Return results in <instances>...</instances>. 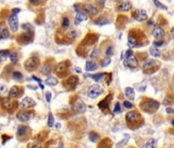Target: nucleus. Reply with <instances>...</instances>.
Returning a JSON list of instances; mask_svg holds the SVG:
<instances>
[{
  "mask_svg": "<svg viewBox=\"0 0 174 148\" xmlns=\"http://www.w3.org/2000/svg\"><path fill=\"white\" fill-rule=\"evenodd\" d=\"M0 104L4 110H6L8 113H12L15 109L19 106V103L15 99L9 98V97H6V98H2L0 100Z\"/></svg>",
  "mask_w": 174,
  "mask_h": 148,
  "instance_id": "nucleus-1",
  "label": "nucleus"
},
{
  "mask_svg": "<svg viewBox=\"0 0 174 148\" xmlns=\"http://www.w3.org/2000/svg\"><path fill=\"white\" fill-rule=\"evenodd\" d=\"M70 66H71V62L69 60H65V61H61V63H59L55 66L54 71L57 74V76L61 77V78H64V77H66L67 73L69 71Z\"/></svg>",
  "mask_w": 174,
  "mask_h": 148,
  "instance_id": "nucleus-2",
  "label": "nucleus"
},
{
  "mask_svg": "<svg viewBox=\"0 0 174 148\" xmlns=\"http://www.w3.org/2000/svg\"><path fill=\"white\" fill-rule=\"evenodd\" d=\"M40 65V59L36 56H32V57L28 58L24 63L25 69L29 72H32L37 70V68L39 67Z\"/></svg>",
  "mask_w": 174,
  "mask_h": 148,
  "instance_id": "nucleus-3",
  "label": "nucleus"
},
{
  "mask_svg": "<svg viewBox=\"0 0 174 148\" xmlns=\"http://www.w3.org/2000/svg\"><path fill=\"white\" fill-rule=\"evenodd\" d=\"M160 106V103L156 100H153V99H147L141 103V108L145 111V112H150L153 113L157 110Z\"/></svg>",
  "mask_w": 174,
  "mask_h": 148,
  "instance_id": "nucleus-4",
  "label": "nucleus"
},
{
  "mask_svg": "<svg viewBox=\"0 0 174 148\" xmlns=\"http://www.w3.org/2000/svg\"><path fill=\"white\" fill-rule=\"evenodd\" d=\"M33 38H34V32H33L32 29H28L26 30V32L21 33L19 36L17 37V41L21 44H27L32 41Z\"/></svg>",
  "mask_w": 174,
  "mask_h": 148,
  "instance_id": "nucleus-5",
  "label": "nucleus"
},
{
  "mask_svg": "<svg viewBox=\"0 0 174 148\" xmlns=\"http://www.w3.org/2000/svg\"><path fill=\"white\" fill-rule=\"evenodd\" d=\"M79 83V78L77 75H71L67 79H65L63 82V85L67 91H74L76 89L77 84Z\"/></svg>",
  "mask_w": 174,
  "mask_h": 148,
  "instance_id": "nucleus-6",
  "label": "nucleus"
},
{
  "mask_svg": "<svg viewBox=\"0 0 174 148\" xmlns=\"http://www.w3.org/2000/svg\"><path fill=\"white\" fill-rule=\"evenodd\" d=\"M30 135H31V128L28 126H25V124H21V126H17V138L19 140L23 141L25 139H29Z\"/></svg>",
  "mask_w": 174,
  "mask_h": 148,
  "instance_id": "nucleus-7",
  "label": "nucleus"
},
{
  "mask_svg": "<svg viewBox=\"0 0 174 148\" xmlns=\"http://www.w3.org/2000/svg\"><path fill=\"white\" fill-rule=\"evenodd\" d=\"M103 93V87L98 85V84H93V85L89 86L88 91H87V96L91 99H96L99 96H101Z\"/></svg>",
  "mask_w": 174,
  "mask_h": 148,
  "instance_id": "nucleus-8",
  "label": "nucleus"
},
{
  "mask_svg": "<svg viewBox=\"0 0 174 148\" xmlns=\"http://www.w3.org/2000/svg\"><path fill=\"white\" fill-rule=\"evenodd\" d=\"M54 60L53 59H48L44 62V64L41 68V73L43 75H49L52 71L54 70Z\"/></svg>",
  "mask_w": 174,
  "mask_h": 148,
  "instance_id": "nucleus-9",
  "label": "nucleus"
},
{
  "mask_svg": "<svg viewBox=\"0 0 174 148\" xmlns=\"http://www.w3.org/2000/svg\"><path fill=\"white\" fill-rule=\"evenodd\" d=\"M24 94V87L21 85H13L11 89H9V93H8V97L12 99H17L20 98Z\"/></svg>",
  "mask_w": 174,
  "mask_h": 148,
  "instance_id": "nucleus-10",
  "label": "nucleus"
},
{
  "mask_svg": "<svg viewBox=\"0 0 174 148\" xmlns=\"http://www.w3.org/2000/svg\"><path fill=\"white\" fill-rule=\"evenodd\" d=\"M35 105H36L35 101L32 98H30V97H25L20 103V106L21 108H22V110H30V109H32Z\"/></svg>",
  "mask_w": 174,
  "mask_h": 148,
  "instance_id": "nucleus-11",
  "label": "nucleus"
},
{
  "mask_svg": "<svg viewBox=\"0 0 174 148\" xmlns=\"http://www.w3.org/2000/svg\"><path fill=\"white\" fill-rule=\"evenodd\" d=\"M125 119L128 124H131V123L133 124V123L137 122L140 119V114L138 113L137 111H130V112H128V113L126 114Z\"/></svg>",
  "mask_w": 174,
  "mask_h": 148,
  "instance_id": "nucleus-12",
  "label": "nucleus"
},
{
  "mask_svg": "<svg viewBox=\"0 0 174 148\" xmlns=\"http://www.w3.org/2000/svg\"><path fill=\"white\" fill-rule=\"evenodd\" d=\"M32 117V112L30 110H21L17 113V118L22 122L29 121Z\"/></svg>",
  "mask_w": 174,
  "mask_h": 148,
  "instance_id": "nucleus-13",
  "label": "nucleus"
},
{
  "mask_svg": "<svg viewBox=\"0 0 174 148\" xmlns=\"http://www.w3.org/2000/svg\"><path fill=\"white\" fill-rule=\"evenodd\" d=\"M138 41H139L138 34H135L132 31H130V34L128 36V46L129 47L138 46Z\"/></svg>",
  "mask_w": 174,
  "mask_h": 148,
  "instance_id": "nucleus-14",
  "label": "nucleus"
},
{
  "mask_svg": "<svg viewBox=\"0 0 174 148\" xmlns=\"http://www.w3.org/2000/svg\"><path fill=\"white\" fill-rule=\"evenodd\" d=\"M8 24H9V28L12 32H17L19 29V19H17V15H11L8 19Z\"/></svg>",
  "mask_w": 174,
  "mask_h": 148,
  "instance_id": "nucleus-15",
  "label": "nucleus"
},
{
  "mask_svg": "<svg viewBox=\"0 0 174 148\" xmlns=\"http://www.w3.org/2000/svg\"><path fill=\"white\" fill-rule=\"evenodd\" d=\"M132 15H133V19H134V20H136L137 22H143V21H145L147 19V12H145L143 9L135 10V11L133 12Z\"/></svg>",
  "mask_w": 174,
  "mask_h": 148,
  "instance_id": "nucleus-16",
  "label": "nucleus"
},
{
  "mask_svg": "<svg viewBox=\"0 0 174 148\" xmlns=\"http://www.w3.org/2000/svg\"><path fill=\"white\" fill-rule=\"evenodd\" d=\"M112 98H113V96H112V95H109V96L105 97L103 100H101V101L97 104L98 108L101 109V110H103V111H105V109H108L109 108V105H110L111 100H112Z\"/></svg>",
  "mask_w": 174,
  "mask_h": 148,
  "instance_id": "nucleus-17",
  "label": "nucleus"
},
{
  "mask_svg": "<svg viewBox=\"0 0 174 148\" xmlns=\"http://www.w3.org/2000/svg\"><path fill=\"white\" fill-rule=\"evenodd\" d=\"M82 10L88 13L90 15H95L97 13L98 9L94 6V5H91V4H83L82 5Z\"/></svg>",
  "mask_w": 174,
  "mask_h": 148,
  "instance_id": "nucleus-18",
  "label": "nucleus"
},
{
  "mask_svg": "<svg viewBox=\"0 0 174 148\" xmlns=\"http://www.w3.org/2000/svg\"><path fill=\"white\" fill-rule=\"evenodd\" d=\"M124 65L126 67H130V68H136L138 65V62L136 60V58H134L133 56L128 57L126 59H124Z\"/></svg>",
  "mask_w": 174,
  "mask_h": 148,
  "instance_id": "nucleus-19",
  "label": "nucleus"
},
{
  "mask_svg": "<svg viewBox=\"0 0 174 148\" xmlns=\"http://www.w3.org/2000/svg\"><path fill=\"white\" fill-rule=\"evenodd\" d=\"M8 37H9L8 28L3 22H0V39H6Z\"/></svg>",
  "mask_w": 174,
  "mask_h": 148,
  "instance_id": "nucleus-20",
  "label": "nucleus"
},
{
  "mask_svg": "<svg viewBox=\"0 0 174 148\" xmlns=\"http://www.w3.org/2000/svg\"><path fill=\"white\" fill-rule=\"evenodd\" d=\"M152 35L153 36L156 38V39H161V38H163L164 37V35H165V31H164V29L163 28H161V27H155L154 28V30L152 31Z\"/></svg>",
  "mask_w": 174,
  "mask_h": 148,
  "instance_id": "nucleus-21",
  "label": "nucleus"
},
{
  "mask_svg": "<svg viewBox=\"0 0 174 148\" xmlns=\"http://www.w3.org/2000/svg\"><path fill=\"white\" fill-rule=\"evenodd\" d=\"M86 110V105L84 103H82V102H78V103H76L75 105H74V111L76 112V113H84Z\"/></svg>",
  "mask_w": 174,
  "mask_h": 148,
  "instance_id": "nucleus-22",
  "label": "nucleus"
},
{
  "mask_svg": "<svg viewBox=\"0 0 174 148\" xmlns=\"http://www.w3.org/2000/svg\"><path fill=\"white\" fill-rule=\"evenodd\" d=\"M155 64H156V62L154 61V60H147V62H145V64H143V71L147 72V73H150L151 70L153 69V67L155 66Z\"/></svg>",
  "mask_w": 174,
  "mask_h": 148,
  "instance_id": "nucleus-23",
  "label": "nucleus"
},
{
  "mask_svg": "<svg viewBox=\"0 0 174 148\" xmlns=\"http://www.w3.org/2000/svg\"><path fill=\"white\" fill-rule=\"evenodd\" d=\"M86 19H87V17H86V15L83 11H77V15L75 17V24L79 25L81 22L85 21Z\"/></svg>",
  "mask_w": 174,
  "mask_h": 148,
  "instance_id": "nucleus-24",
  "label": "nucleus"
},
{
  "mask_svg": "<svg viewBox=\"0 0 174 148\" xmlns=\"http://www.w3.org/2000/svg\"><path fill=\"white\" fill-rule=\"evenodd\" d=\"M85 69H86V71H88V72L94 71V70L97 69V64H96V63H95L94 61H93V60H91V61H88V62H86Z\"/></svg>",
  "mask_w": 174,
  "mask_h": 148,
  "instance_id": "nucleus-25",
  "label": "nucleus"
},
{
  "mask_svg": "<svg viewBox=\"0 0 174 148\" xmlns=\"http://www.w3.org/2000/svg\"><path fill=\"white\" fill-rule=\"evenodd\" d=\"M131 7H132V4H131V2H129V1H124V2H122L120 5H119V10H121V11H128V10L131 9Z\"/></svg>",
  "mask_w": 174,
  "mask_h": 148,
  "instance_id": "nucleus-26",
  "label": "nucleus"
},
{
  "mask_svg": "<svg viewBox=\"0 0 174 148\" xmlns=\"http://www.w3.org/2000/svg\"><path fill=\"white\" fill-rule=\"evenodd\" d=\"M110 23V20H109L108 17L103 15V17H97L95 21H94V24L98 25V26H103V25H108Z\"/></svg>",
  "mask_w": 174,
  "mask_h": 148,
  "instance_id": "nucleus-27",
  "label": "nucleus"
},
{
  "mask_svg": "<svg viewBox=\"0 0 174 148\" xmlns=\"http://www.w3.org/2000/svg\"><path fill=\"white\" fill-rule=\"evenodd\" d=\"M64 38H65V41L68 40V41L72 42L75 38H76V31L71 30V31H69V32H67L66 34H65Z\"/></svg>",
  "mask_w": 174,
  "mask_h": 148,
  "instance_id": "nucleus-28",
  "label": "nucleus"
},
{
  "mask_svg": "<svg viewBox=\"0 0 174 148\" xmlns=\"http://www.w3.org/2000/svg\"><path fill=\"white\" fill-rule=\"evenodd\" d=\"M111 147H112V142H111V140L109 138L101 140L97 146V148H111Z\"/></svg>",
  "mask_w": 174,
  "mask_h": 148,
  "instance_id": "nucleus-29",
  "label": "nucleus"
},
{
  "mask_svg": "<svg viewBox=\"0 0 174 148\" xmlns=\"http://www.w3.org/2000/svg\"><path fill=\"white\" fill-rule=\"evenodd\" d=\"M125 96L127 97L129 100H134V98H135L134 89H133L132 87H126L125 89Z\"/></svg>",
  "mask_w": 174,
  "mask_h": 148,
  "instance_id": "nucleus-30",
  "label": "nucleus"
},
{
  "mask_svg": "<svg viewBox=\"0 0 174 148\" xmlns=\"http://www.w3.org/2000/svg\"><path fill=\"white\" fill-rule=\"evenodd\" d=\"M27 148H43V145L39 140H34L28 144Z\"/></svg>",
  "mask_w": 174,
  "mask_h": 148,
  "instance_id": "nucleus-31",
  "label": "nucleus"
},
{
  "mask_svg": "<svg viewBox=\"0 0 174 148\" xmlns=\"http://www.w3.org/2000/svg\"><path fill=\"white\" fill-rule=\"evenodd\" d=\"M88 137H89V140H90L91 142H97V141L101 139L99 134L96 133V132H94V131H91L90 133H89Z\"/></svg>",
  "mask_w": 174,
  "mask_h": 148,
  "instance_id": "nucleus-32",
  "label": "nucleus"
},
{
  "mask_svg": "<svg viewBox=\"0 0 174 148\" xmlns=\"http://www.w3.org/2000/svg\"><path fill=\"white\" fill-rule=\"evenodd\" d=\"M157 140L156 139H150L149 141H147V143L143 145V148H156L157 147Z\"/></svg>",
  "mask_w": 174,
  "mask_h": 148,
  "instance_id": "nucleus-33",
  "label": "nucleus"
},
{
  "mask_svg": "<svg viewBox=\"0 0 174 148\" xmlns=\"http://www.w3.org/2000/svg\"><path fill=\"white\" fill-rule=\"evenodd\" d=\"M45 83L47 84V85H50V86H54V85H57V83H59V80H57L55 77H47V79L45 80Z\"/></svg>",
  "mask_w": 174,
  "mask_h": 148,
  "instance_id": "nucleus-34",
  "label": "nucleus"
},
{
  "mask_svg": "<svg viewBox=\"0 0 174 148\" xmlns=\"http://www.w3.org/2000/svg\"><path fill=\"white\" fill-rule=\"evenodd\" d=\"M150 52L154 58H159L161 56V52H160V49L156 46H152L150 49Z\"/></svg>",
  "mask_w": 174,
  "mask_h": 148,
  "instance_id": "nucleus-35",
  "label": "nucleus"
},
{
  "mask_svg": "<svg viewBox=\"0 0 174 148\" xmlns=\"http://www.w3.org/2000/svg\"><path fill=\"white\" fill-rule=\"evenodd\" d=\"M105 75H107V73H97V74H94V75H92V76H91V78H92L93 80H95L96 82H99L101 79L105 76Z\"/></svg>",
  "mask_w": 174,
  "mask_h": 148,
  "instance_id": "nucleus-36",
  "label": "nucleus"
},
{
  "mask_svg": "<svg viewBox=\"0 0 174 148\" xmlns=\"http://www.w3.org/2000/svg\"><path fill=\"white\" fill-rule=\"evenodd\" d=\"M12 78L15 79V81H21L23 79V74L19 71L12 72Z\"/></svg>",
  "mask_w": 174,
  "mask_h": 148,
  "instance_id": "nucleus-37",
  "label": "nucleus"
},
{
  "mask_svg": "<svg viewBox=\"0 0 174 148\" xmlns=\"http://www.w3.org/2000/svg\"><path fill=\"white\" fill-rule=\"evenodd\" d=\"M9 60L12 64H15V63L19 61V57H17V52H11V54H9Z\"/></svg>",
  "mask_w": 174,
  "mask_h": 148,
  "instance_id": "nucleus-38",
  "label": "nucleus"
},
{
  "mask_svg": "<svg viewBox=\"0 0 174 148\" xmlns=\"http://www.w3.org/2000/svg\"><path fill=\"white\" fill-rule=\"evenodd\" d=\"M70 26V20L68 17H64V19H63V22H61V27H63V29H67V28Z\"/></svg>",
  "mask_w": 174,
  "mask_h": 148,
  "instance_id": "nucleus-39",
  "label": "nucleus"
},
{
  "mask_svg": "<svg viewBox=\"0 0 174 148\" xmlns=\"http://www.w3.org/2000/svg\"><path fill=\"white\" fill-rule=\"evenodd\" d=\"M47 126L49 128H52L54 126V118H53V115L52 113H49L48 114V120H47Z\"/></svg>",
  "mask_w": 174,
  "mask_h": 148,
  "instance_id": "nucleus-40",
  "label": "nucleus"
},
{
  "mask_svg": "<svg viewBox=\"0 0 174 148\" xmlns=\"http://www.w3.org/2000/svg\"><path fill=\"white\" fill-rule=\"evenodd\" d=\"M99 54V50H98L97 48H94V49H92L91 50V52H90V58L92 60H94V59H96L97 58V56Z\"/></svg>",
  "mask_w": 174,
  "mask_h": 148,
  "instance_id": "nucleus-41",
  "label": "nucleus"
},
{
  "mask_svg": "<svg viewBox=\"0 0 174 148\" xmlns=\"http://www.w3.org/2000/svg\"><path fill=\"white\" fill-rule=\"evenodd\" d=\"M122 112V109H121V105L120 103H116L115 104V107H114V113L116 114H119Z\"/></svg>",
  "mask_w": 174,
  "mask_h": 148,
  "instance_id": "nucleus-42",
  "label": "nucleus"
},
{
  "mask_svg": "<svg viewBox=\"0 0 174 148\" xmlns=\"http://www.w3.org/2000/svg\"><path fill=\"white\" fill-rule=\"evenodd\" d=\"M153 1H154L155 5H156V6H157V7H159V8H162V9H165V10L167 9V7H166V6H165V5H163L161 2H159V1H158V0H153Z\"/></svg>",
  "mask_w": 174,
  "mask_h": 148,
  "instance_id": "nucleus-43",
  "label": "nucleus"
},
{
  "mask_svg": "<svg viewBox=\"0 0 174 148\" xmlns=\"http://www.w3.org/2000/svg\"><path fill=\"white\" fill-rule=\"evenodd\" d=\"M110 63H111V58L110 57H107V58H105V59L103 60V62H101V66H103V67L108 66Z\"/></svg>",
  "mask_w": 174,
  "mask_h": 148,
  "instance_id": "nucleus-44",
  "label": "nucleus"
},
{
  "mask_svg": "<svg viewBox=\"0 0 174 148\" xmlns=\"http://www.w3.org/2000/svg\"><path fill=\"white\" fill-rule=\"evenodd\" d=\"M123 106L127 109H131V108H133V104L129 101H124L123 102Z\"/></svg>",
  "mask_w": 174,
  "mask_h": 148,
  "instance_id": "nucleus-45",
  "label": "nucleus"
},
{
  "mask_svg": "<svg viewBox=\"0 0 174 148\" xmlns=\"http://www.w3.org/2000/svg\"><path fill=\"white\" fill-rule=\"evenodd\" d=\"M9 49H1L0 50V56L1 57H6V56H9Z\"/></svg>",
  "mask_w": 174,
  "mask_h": 148,
  "instance_id": "nucleus-46",
  "label": "nucleus"
},
{
  "mask_svg": "<svg viewBox=\"0 0 174 148\" xmlns=\"http://www.w3.org/2000/svg\"><path fill=\"white\" fill-rule=\"evenodd\" d=\"M114 52L113 50V46H109L108 48H107V50H105V54H108V57H110V56H112Z\"/></svg>",
  "mask_w": 174,
  "mask_h": 148,
  "instance_id": "nucleus-47",
  "label": "nucleus"
},
{
  "mask_svg": "<svg viewBox=\"0 0 174 148\" xmlns=\"http://www.w3.org/2000/svg\"><path fill=\"white\" fill-rule=\"evenodd\" d=\"M131 56H133V52L131 49H128L127 52H126L125 56H124V59H126V58H128V57H131Z\"/></svg>",
  "mask_w": 174,
  "mask_h": 148,
  "instance_id": "nucleus-48",
  "label": "nucleus"
},
{
  "mask_svg": "<svg viewBox=\"0 0 174 148\" xmlns=\"http://www.w3.org/2000/svg\"><path fill=\"white\" fill-rule=\"evenodd\" d=\"M164 44V41H155L154 42V46H156V47H158V46H162V45Z\"/></svg>",
  "mask_w": 174,
  "mask_h": 148,
  "instance_id": "nucleus-49",
  "label": "nucleus"
},
{
  "mask_svg": "<svg viewBox=\"0 0 174 148\" xmlns=\"http://www.w3.org/2000/svg\"><path fill=\"white\" fill-rule=\"evenodd\" d=\"M29 2L33 5H38L40 2H41V0H29Z\"/></svg>",
  "mask_w": 174,
  "mask_h": 148,
  "instance_id": "nucleus-50",
  "label": "nucleus"
},
{
  "mask_svg": "<svg viewBox=\"0 0 174 148\" xmlns=\"http://www.w3.org/2000/svg\"><path fill=\"white\" fill-rule=\"evenodd\" d=\"M45 98H46V102H50V100H51V94L50 93H46V95H45Z\"/></svg>",
  "mask_w": 174,
  "mask_h": 148,
  "instance_id": "nucleus-51",
  "label": "nucleus"
},
{
  "mask_svg": "<svg viewBox=\"0 0 174 148\" xmlns=\"http://www.w3.org/2000/svg\"><path fill=\"white\" fill-rule=\"evenodd\" d=\"M166 112L167 113H174V109H172L171 107H168V108L166 109Z\"/></svg>",
  "mask_w": 174,
  "mask_h": 148,
  "instance_id": "nucleus-52",
  "label": "nucleus"
},
{
  "mask_svg": "<svg viewBox=\"0 0 174 148\" xmlns=\"http://www.w3.org/2000/svg\"><path fill=\"white\" fill-rule=\"evenodd\" d=\"M97 3H98V5H99L101 7H103V3H105V0H97Z\"/></svg>",
  "mask_w": 174,
  "mask_h": 148,
  "instance_id": "nucleus-53",
  "label": "nucleus"
},
{
  "mask_svg": "<svg viewBox=\"0 0 174 148\" xmlns=\"http://www.w3.org/2000/svg\"><path fill=\"white\" fill-rule=\"evenodd\" d=\"M5 89V86L3 85V84H0V94H2L3 91H4Z\"/></svg>",
  "mask_w": 174,
  "mask_h": 148,
  "instance_id": "nucleus-54",
  "label": "nucleus"
},
{
  "mask_svg": "<svg viewBox=\"0 0 174 148\" xmlns=\"http://www.w3.org/2000/svg\"><path fill=\"white\" fill-rule=\"evenodd\" d=\"M20 12V9L19 8H15V9H12V15H17Z\"/></svg>",
  "mask_w": 174,
  "mask_h": 148,
  "instance_id": "nucleus-55",
  "label": "nucleus"
},
{
  "mask_svg": "<svg viewBox=\"0 0 174 148\" xmlns=\"http://www.w3.org/2000/svg\"><path fill=\"white\" fill-rule=\"evenodd\" d=\"M10 138H11L10 136H9V137H6V136H5V135H2V139H4V140H3V144L5 143V141H7V140H6V139H10Z\"/></svg>",
  "mask_w": 174,
  "mask_h": 148,
  "instance_id": "nucleus-56",
  "label": "nucleus"
},
{
  "mask_svg": "<svg viewBox=\"0 0 174 148\" xmlns=\"http://www.w3.org/2000/svg\"><path fill=\"white\" fill-rule=\"evenodd\" d=\"M32 78L34 79V80H36V81L38 82V83H40V82H41V80H40V79L38 78V77H36V76H33Z\"/></svg>",
  "mask_w": 174,
  "mask_h": 148,
  "instance_id": "nucleus-57",
  "label": "nucleus"
},
{
  "mask_svg": "<svg viewBox=\"0 0 174 148\" xmlns=\"http://www.w3.org/2000/svg\"><path fill=\"white\" fill-rule=\"evenodd\" d=\"M171 36L173 37V38H174V27H173V28H172V29H171Z\"/></svg>",
  "mask_w": 174,
  "mask_h": 148,
  "instance_id": "nucleus-58",
  "label": "nucleus"
},
{
  "mask_svg": "<svg viewBox=\"0 0 174 148\" xmlns=\"http://www.w3.org/2000/svg\"><path fill=\"white\" fill-rule=\"evenodd\" d=\"M76 72H77V73H80V72H81V70L79 69V68H76Z\"/></svg>",
  "mask_w": 174,
  "mask_h": 148,
  "instance_id": "nucleus-59",
  "label": "nucleus"
},
{
  "mask_svg": "<svg viewBox=\"0 0 174 148\" xmlns=\"http://www.w3.org/2000/svg\"><path fill=\"white\" fill-rule=\"evenodd\" d=\"M171 124H172V126H174V119H173V120H172V121H171Z\"/></svg>",
  "mask_w": 174,
  "mask_h": 148,
  "instance_id": "nucleus-60",
  "label": "nucleus"
},
{
  "mask_svg": "<svg viewBox=\"0 0 174 148\" xmlns=\"http://www.w3.org/2000/svg\"><path fill=\"white\" fill-rule=\"evenodd\" d=\"M115 1H119V0H115Z\"/></svg>",
  "mask_w": 174,
  "mask_h": 148,
  "instance_id": "nucleus-61",
  "label": "nucleus"
}]
</instances>
